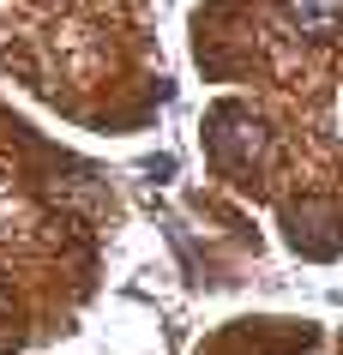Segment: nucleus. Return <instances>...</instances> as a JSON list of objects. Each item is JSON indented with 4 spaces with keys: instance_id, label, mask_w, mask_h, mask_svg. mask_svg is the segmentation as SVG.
Returning a JSON list of instances; mask_svg holds the SVG:
<instances>
[{
    "instance_id": "obj_1",
    "label": "nucleus",
    "mask_w": 343,
    "mask_h": 355,
    "mask_svg": "<svg viewBox=\"0 0 343 355\" xmlns=\"http://www.w3.org/2000/svg\"><path fill=\"white\" fill-rule=\"evenodd\" d=\"M283 19H289V31L325 42L343 31V0H283Z\"/></svg>"
},
{
    "instance_id": "obj_3",
    "label": "nucleus",
    "mask_w": 343,
    "mask_h": 355,
    "mask_svg": "<svg viewBox=\"0 0 343 355\" xmlns=\"http://www.w3.org/2000/svg\"><path fill=\"white\" fill-rule=\"evenodd\" d=\"M0 307H6V295H0Z\"/></svg>"
},
{
    "instance_id": "obj_2",
    "label": "nucleus",
    "mask_w": 343,
    "mask_h": 355,
    "mask_svg": "<svg viewBox=\"0 0 343 355\" xmlns=\"http://www.w3.org/2000/svg\"><path fill=\"white\" fill-rule=\"evenodd\" d=\"M211 145H217V163L247 168L253 157L265 150V132L253 127V121H241V114H229V132H211Z\"/></svg>"
}]
</instances>
